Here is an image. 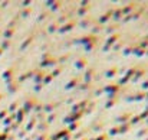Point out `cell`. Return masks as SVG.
Masks as SVG:
<instances>
[{"label":"cell","instance_id":"cell-1","mask_svg":"<svg viewBox=\"0 0 148 140\" xmlns=\"http://www.w3.org/2000/svg\"><path fill=\"white\" fill-rule=\"evenodd\" d=\"M109 17H112V10L106 12V13H105V15H103V16H102V17L99 19V23H105V22H106V20L109 19Z\"/></svg>","mask_w":148,"mask_h":140},{"label":"cell","instance_id":"cell-2","mask_svg":"<svg viewBox=\"0 0 148 140\" xmlns=\"http://www.w3.org/2000/svg\"><path fill=\"white\" fill-rule=\"evenodd\" d=\"M92 22H94V19H91V17H84V20L81 22V26H84V28L91 26V25H92Z\"/></svg>","mask_w":148,"mask_h":140},{"label":"cell","instance_id":"cell-3","mask_svg":"<svg viewBox=\"0 0 148 140\" xmlns=\"http://www.w3.org/2000/svg\"><path fill=\"white\" fill-rule=\"evenodd\" d=\"M130 129H131V124H130V123H125L124 126L118 127V132H119V133H127Z\"/></svg>","mask_w":148,"mask_h":140},{"label":"cell","instance_id":"cell-4","mask_svg":"<svg viewBox=\"0 0 148 140\" xmlns=\"http://www.w3.org/2000/svg\"><path fill=\"white\" fill-rule=\"evenodd\" d=\"M45 75H46V74H45L43 71H42V72L39 71V72L36 74V77H35V81H36V82H40V81H42V80L45 78Z\"/></svg>","mask_w":148,"mask_h":140},{"label":"cell","instance_id":"cell-5","mask_svg":"<svg viewBox=\"0 0 148 140\" xmlns=\"http://www.w3.org/2000/svg\"><path fill=\"white\" fill-rule=\"evenodd\" d=\"M118 38H119V35H114V36H111V38L108 39V45H106V48H105V49H108V46H109V45H112V44H114Z\"/></svg>","mask_w":148,"mask_h":140},{"label":"cell","instance_id":"cell-6","mask_svg":"<svg viewBox=\"0 0 148 140\" xmlns=\"http://www.w3.org/2000/svg\"><path fill=\"white\" fill-rule=\"evenodd\" d=\"M35 103H36L35 100H32V101H26L25 110H26V111H29V107H30V110H32V108H33V105H35Z\"/></svg>","mask_w":148,"mask_h":140},{"label":"cell","instance_id":"cell-7","mask_svg":"<svg viewBox=\"0 0 148 140\" xmlns=\"http://www.w3.org/2000/svg\"><path fill=\"white\" fill-rule=\"evenodd\" d=\"M73 25H75V22L72 20V22H71L69 25H66V26H62V29H60V32H65V30H71V28H72Z\"/></svg>","mask_w":148,"mask_h":140},{"label":"cell","instance_id":"cell-8","mask_svg":"<svg viewBox=\"0 0 148 140\" xmlns=\"http://www.w3.org/2000/svg\"><path fill=\"white\" fill-rule=\"evenodd\" d=\"M116 90H118V85H115V84H114V85H108V87L105 88V91H108V93H109V91L114 93V91H116Z\"/></svg>","mask_w":148,"mask_h":140},{"label":"cell","instance_id":"cell-9","mask_svg":"<svg viewBox=\"0 0 148 140\" xmlns=\"http://www.w3.org/2000/svg\"><path fill=\"white\" fill-rule=\"evenodd\" d=\"M121 13H122V7H119V9H118V10H116V12H115V13L112 15V17H114V19H119Z\"/></svg>","mask_w":148,"mask_h":140},{"label":"cell","instance_id":"cell-10","mask_svg":"<svg viewBox=\"0 0 148 140\" xmlns=\"http://www.w3.org/2000/svg\"><path fill=\"white\" fill-rule=\"evenodd\" d=\"M85 64H86V61H85V59H79V61L76 62V67H78V68H84V67H85Z\"/></svg>","mask_w":148,"mask_h":140},{"label":"cell","instance_id":"cell-11","mask_svg":"<svg viewBox=\"0 0 148 140\" xmlns=\"http://www.w3.org/2000/svg\"><path fill=\"white\" fill-rule=\"evenodd\" d=\"M115 72H116V68H112V69H109V71L106 72V77H114Z\"/></svg>","mask_w":148,"mask_h":140},{"label":"cell","instance_id":"cell-12","mask_svg":"<svg viewBox=\"0 0 148 140\" xmlns=\"http://www.w3.org/2000/svg\"><path fill=\"white\" fill-rule=\"evenodd\" d=\"M76 84H78V81H76V78H73V80H72V81H71V82L66 85V88L69 90V88H72V85H76Z\"/></svg>","mask_w":148,"mask_h":140},{"label":"cell","instance_id":"cell-13","mask_svg":"<svg viewBox=\"0 0 148 140\" xmlns=\"http://www.w3.org/2000/svg\"><path fill=\"white\" fill-rule=\"evenodd\" d=\"M92 74H94V69H89V72H86V77L85 78L86 80H91L92 78Z\"/></svg>","mask_w":148,"mask_h":140},{"label":"cell","instance_id":"cell-14","mask_svg":"<svg viewBox=\"0 0 148 140\" xmlns=\"http://www.w3.org/2000/svg\"><path fill=\"white\" fill-rule=\"evenodd\" d=\"M116 133H118V127H112V129L109 130V134H112V136L116 134Z\"/></svg>","mask_w":148,"mask_h":140},{"label":"cell","instance_id":"cell-15","mask_svg":"<svg viewBox=\"0 0 148 140\" xmlns=\"http://www.w3.org/2000/svg\"><path fill=\"white\" fill-rule=\"evenodd\" d=\"M115 28H116V26H115V25H112V26H109V28L106 29V32H108V33H112V32L115 30Z\"/></svg>","mask_w":148,"mask_h":140},{"label":"cell","instance_id":"cell-16","mask_svg":"<svg viewBox=\"0 0 148 140\" xmlns=\"http://www.w3.org/2000/svg\"><path fill=\"white\" fill-rule=\"evenodd\" d=\"M145 133H148V129H143V130H141V132H140V133H138V136H140V137H141V136H144V134H145Z\"/></svg>","mask_w":148,"mask_h":140},{"label":"cell","instance_id":"cell-17","mask_svg":"<svg viewBox=\"0 0 148 140\" xmlns=\"http://www.w3.org/2000/svg\"><path fill=\"white\" fill-rule=\"evenodd\" d=\"M143 74H144V71H140V72H138V74H137V77H135V78H134V81H137V80H138V78H141V77H143Z\"/></svg>","mask_w":148,"mask_h":140},{"label":"cell","instance_id":"cell-18","mask_svg":"<svg viewBox=\"0 0 148 140\" xmlns=\"http://www.w3.org/2000/svg\"><path fill=\"white\" fill-rule=\"evenodd\" d=\"M52 78H53V77H52L50 74H48V77L45 78V84H48V82H49V81H50V80H52Z\"/></svg>","mask_w":148,"mask_h":140},{"label":"cell","instance_id":"cell-19","mask_svg":"<svg viewBox=\"0 0 148 140\" xmlns=\"http://www.w3.org/2000/svg\"><path fill=\"white\" fill-rule=\"evenodd\" d=\"M97 140H108V136H106V134H102V136H101V137H98Z\"/></svg>","mask_w":148,"mask_h":140},{"label":"cell","instance_id":"cell-20","mask_svg":"<svg viewBox=\"0 0 148 140\" xmlns=\"http://www.w3.org/2000/svg\"><path fill=\"white\" fill-rule=\"evenodd\" d=\"M128 117H130V114H124V116H121V117H119V120H127Z\"/></svg>","mask_w":148,"mask_h":140},{"label":"cell","instance_id":"cell-21","mask_svg":"<svg viewBox=\"0 0 148 140\" xmlns=\"http://www.w3.org/2000/svg\"><path fill=\"white\" fill-rule=\"evenodd\" d=\"M33 126H35V120H33L32 123H29V124H27V130H30V129H32Z\"/></svg>","mask_w":148,"mask_h":140},{"label":"cell","instance_id":"cell-22","mask_svg":"<svg viewBox=\"0 0 148 140\" xmlns=\"http://www.w3.org/2000/svg\"><path fill=\"white\" fill-rule=\"evenodd\" d=\"M49 30H50V32L56 30V25H50V26H49Z\"/></svg>","mask_w":148,"mask_h":140},{"label":"cell","instance_id":"cell-23","mask_svg":"<svg viewBox=\"0 0 148 140\" xmlns=\"http://www.w3.org/2000/svg\"><path fill=\"white\" fill-rule=\"evenodd\" d=\"M84 140H88V139H86V137H85V139H84Z\"/></svg>","mask_w":148,"mask_h":140},{"label":"cell","instance_id":"cell-24","mask_svg":"<svg viewBox=\"0 0 148 140\" xmlns=\"http://www.w3.org/2000/svg\"><path fill=\"white\" fill-rule=\"evenodd\" d=\"M147 123H148V120H147Z\"/></svg>","mask_w":148,"mask_h":140}]
</instances>
